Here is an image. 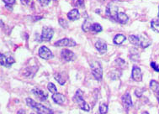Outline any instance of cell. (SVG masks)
<instances>
[{
  "mask_svg": "<svg viewBox=\"0 0 159 114\" xmlns=\"http://www.w3.org/2000/svg\"><path fill=\"white\" fill-rule=\"evenodd\" d=\"M90 68H91V72L93 77L98 81H101L103 77V68H102L101 64L99 61L93 60L90 63Z\"/></svg>",
  "mask_w": 159,
  "mask_h": 114,
  "instance_id": "cell-3",
  "label": "cell"
},
{
  "mask_svg": "<svg viewBox=\"0 0 159 114\" xmlns=\"http://www.w3.org/2000/svg\"><path fill=\"white\" fill-rule=\"evenodd\" d=\"M96 114H98V113H96ZM99 114H100V113H99Z\"/></svg>",
  "mask_w": 159,
  "mask_h": 114,
  "instance_id": "cell-41",
  "label": "cell"
},
{
  "mask_svg": "<svg viewBox=\"0 0 159 114\" xmlns=\"http://www.w3.org/2000/svg\"><path fill=\"white\" fill-rule=\"evenodd\" d=\"M92 25L93 24H91V21L89 20V19H87L85 21H84V23H83V26H82V28H83V31H89V30H91V27H92Z\"/></svg>",
  "mask_w": 159,
  "mask_h": 114,
  "instance_id": "cell-23",
  "label": "cell"
},
{
  "mask_svg": "<svg viewBox=\"0 0 159 114\" xmlns=\"http://www.w3.org/2000/svg\"><path fill=\"white\" fill-rule=\"evenodd\" d=\"M151 67L153 68V70L157 71V72H159V66L157 65L155 62H151Z\"/></svg>",
  "mask_w": 159,
  "mask_h": 114,
  "instance_id": "cell-32",
  "label": "cell"
},
{
  "mask_svg": "<svg viewBox=\"0 0 159 114\" xmlns=\"http://www.w3.org/2000/svg\"><path fill=\"white\" fill-rule=\"evenodd\" d=\"M26 103H27V105H28L29 107H30L32 109H34L38 114H54L53 113V111L51 110L50 108L45 107L44 105L35 102V101L31 98H29V97L26 98Z\"/></svg>",
  "mask_w": 159,
  "mask_h": 114,
  "instance_id": "cell-1",
  "label": "cell"
},
{
  "mask_svg": "<svg viewBox=\"0 0 159 114\" xmlns=\"http://www.w3.org/2000/svg\"><path fill=\"white\" fill-rule=\"evenodd\" d=\"M115 63H118V66H124L125 64V60H123L121 58H119V59L115 60Z\"/></svg>",
  "mask_w": 159,
  "mask_h": 114,
  "instance_id": "cell-33",
  "label": "cell"
},
{
  "mask_svg": "<svg viewBox=\"0 0 159 114\" xmlns=\"http://www.w3.org/2000/svg\"><path fill=\"white\" fill-rule=\"evenodd\" d=\"M157 101L159 102V92H157Z\"/></svg>",
  "mask_w": 159,
  "mask_h": 114,
  "instance_id": "cell-37",
  "label": "cell"
},
{
  "mask_svg": "<svg viewBox=\"0 0 159 114\" xmlns=\"http://www.w3.org/2000/svg\"><path fill=\"white\" fill-rule=\"evenodd\" d=\"M150 87L154 92H156V93L159 92V84L156 81L153 80L150 82Z\"/></svg>",
  "mask_w": 159,
  "mask_h": 114,
  "instance_id": "cell-22",
  "label": "cell"
},
{
  "mask_svg": "<svg viewBox=\"0 0 159 114\" xmlns=\"http://www.w3.org/2000/svg\"><path fill=\"white\" fill-rule=\"evenodd\" d=\"M61 57L67 62L76 60V55L74 54L73 51H69L67 49H63L61 51Z\"/></svg>",
  "mask_w": 159,
  "mask_h": 114,
  "instance_id": "cell-7",
  "label": "cell"
},
{
  "mask_svg": "<svg viewBox=\"0 0 159 114\" xmlns=\"http://www.w3.org/2000/svg\"><path fill=\"white\" fill-rule=\"evenodd\" d=\"M30 114H36V113H35V112H31ZM37 114H38V113H37Z\"/></svg>",
  "mask_w": 159,
  "mask_h": 114,
  "instance_id": "cell-40",
  "label": "cell"
},
{
  "mask_svg": "<svg viewBox=\"0 0 159 114\" xmlns=\"http://www.w3.org/2000/svg\"><path fill=\"white\" fill-rule=\"evenodd\" d=\"M76 5L77 6L83 8V7L84 6V0H78V1H77Z\"/></svg>",
  "mask_w": 159,
  "mask_h": 114,
  "instance_id": "cell-35",
  "label": "cell"
},
{
  "mask_svg": "<svg viewBox=\"0 0 159 114\" xmlns=\"http://www.w3.org/2000/svg\"><path fill=\"white\" fill-rule=\"evenodd\" d=\"M131 77L134 81L136 82H141L142 80V74H141V70L138 66H134L132 68V71H131Z\"/></svg>",
  "mask_w": 159,
  "mask_h": 114,
  "instance_id": "cell-10",
  "label": "cell"
},
{
  "mask_svg": "<svg viewBox=\"0 0 159 114\" xmlns=\"http://www.w3.org/2000/svg\"><path fill=\"white\" fill-rule=\"evenodd\" d=\"M102 26L98 24V23H93L91 27V31L94 32V33H99L102 31Z\"/></svg>",
  "mask_w": 159,
  "mask_h": 114,
  "instance_id": "cell-24",
  "label": "cell"
},
{
  "mask_svg": "<svg viewBox=\"0 0 159 114\" xmlns=\"http://www.w3.org/2000/svg\"><path fill=\"white\" fill-rule=\"evenodd\" d=\"M15 62V60L14 59L13 57L7 56L5 54H1L0 55V63H1V66L6 67L11 66Z\"/></svg>",
  "mask_w": 159,
  "mask_h": 114,
  "instance_id": "cell-8",
  "label": "cell"
},
{
  "mask_svg": "<svg viewBox=\"0 0 159 114\" xmlns=\"http://www.w3.org/2000/svg\"><path fill=\"white\" fill-rule=\"evenodd\" d=\"M53 35H54V31L53 29L48 26H45L42 28V35H41V40L42 41H51V40L53 37Z\"/></svg>",
  "mask_w": 159,
  "mask_h": 114,
  "instance_id": "cell-5",
  "label": "cell"
},
{
  "mask_svg": "<svg viewBox=\"0 0 159 114\" xmlns=\"http://www.w3.org/2000/svg\"><path fill=\"white\" fill-rule=\"evenodd\" d=\"M51 98L54 101V102H56L57 104L59 105H63L64 102L66 101V97H65V96L61 94V93H58V92L54 93L53 95L51 96Z\"/></svg>",
  "mask_w": 159,
  "mask_h": 114,
  "instance_id": "cell-13",
  "label": "cell"
},
{
  "mask_svg": "<svg viewBox=\"0 0 159 114\" xmlns=\"http://www.w3.org/2000/svg\"><path fill=\"white\" fill-rule=\"evenodd\" d=\"M158 22H159V7H158Z\"/></svg>",
  "mask_w": 159,
  "mask_h": 114,
  "instance_id": "cell-39",
  "label": "cell"
},
{
  "mask_svg": "<svg viewBox=\"0 0 159 114\" xmlns=\"http://www.w3.org/2000/svg\"><path fill=\"white\" fill-rule=\"evenodd\" d=\"M108 112V105L106 103H101L99 106V113L106 114Z\"/></svg>",
  "mask_w": 159,
  "mask_h": 114,
  "instance_id": "cell-26",
  "label": "cell"
},
{
  "mask_svg": "<svg viewBox=\"0 0 159 114\" xmlns=\"http://www.w3.org/2000/svg\"><path fill=\"white\" fill-rule=\"evenodd\" d=\"M95 48L100 54H105L107 51V44L103 40H99L95 43Z\"/></svg>",
  "mask_w": 159,
  "mask_h": 114,
  "instance_id": "cell-12",
  "label": "cell"
},
{
  "mask_svg": "<svg viewBox=\"0 0 159 114\" xmlns=\"http://www.w3.org/2000/svg\"><path fill=\"white\" fill-rule=\"evenodd\" d=\"M122 102H123V105L126 109H129V108L132 107V99H131V97L128 92H126L122 97Z\"/></svg>",
  "mask_w": 159,
  "mask_h": 114,
  "instance_id": "cell-14",
  "label": "cell"
},
{
  "mask_svg": "<svg viewBox=\"0 0 159 114\" xmlns=\"http://www.w3.org/2000/svg\"><path fill=\"white\" fill-rule=\"evenodd\" d=\"M129 41L134 45H140L141 44V40L140 37L136 36V35H130L129 36Z\"/></svg>",
  "mask_w": 159,
  "mask_h": 114,
  "instance_id": "cell-20",
  "label": "cell"
},
{
  "mask_svg": "<svg viewBox=\"0 0 159 114\" xmlns=\"http://www.w3.org/2000/svg\"><path fill=\"white\" fill-rule=\"evenodd\" d=\"M140 40H141V46L142 48H146L149 46L152 41L150 40L149 39L146 38V36L145 37H140Z\"/></svg>",
  "mask_w": 159,
  "mask_h": 114,
  "instance_id": "cell-21",
  "label": "cell"
},
{
  "mask_svg": "<svg viewBox=\"0 0 159 114\" xmlns=\"http://www.w3.org/2000/svg\"><path fill=\"white\" fill-rule=\"evenodd\" d=\"M117 21L120 23V24L125 25V24L128 21L127 15H126L125 13L120 12V13H118V15H117Z\"/></svg>",
  "mask_w": 159,
  "mask_h": 114,
  "instance_id": "cell-19",
  "label": "cell"
},
{
  "mask_svg": "<svg viewBox=\"0 0 159 114\" xmlns=\"http://www.w3.org/2000/svg\"><path fill=\"white\" fill-rule=\"evenodd\" d=\"M126 40V37L122 34H118L115 36V38L113 40V41L115 44H123V42Z\"/></svg>",
  "mask_w": 159,
  "mask_h": 114,
  "instance_id": "cell-18",
  "label": "cell"
},
{
  "mask_svg": "<svg viewBox=\"0 0 159 114\" xmlns=\"http://www.w3.org/2000/svg\"><path fill=\"white\" fill-rule=\"evenodd\" d=\"M3 2L5 3V7L9 10H12L13 6L15 3L16 0H3Z\"/></svg>",
  "mask_w": 159,
  "mask_h": 114,
  "instance_id": "cell-25",
  "label": "cell"
},
{
  "mask_svg": "<svg viewBox=\"0 0 159 114\" xmlns=\"http://www.w3.org/2000/svg\"><path fill=\"white\" fill-rule=\"evenodd\" d=\"M118 13V7L114 3H109L108 6L106 7V14L109 18L117 21Z\"/></svg>",
  "mask_w": 159,
  "mask_h": 114,
  "instance_id": "cell-4",
  "label": "cell"
},
{
  "mask_svg": "<svg viewBox=\"0 0 159 114\" xmlns=\"http://www.w3.org/2000/svg\"><path fill=\"white\" fill-rule=\"evenodd\" d=\"M144 91H145V89L144 88L137 89V90L135 91V95L137 96V97H141V96H142V94H143Z\"/></svg>",
  "mask_w": 159,
  "mask_h": 114,
  "instance_id": "cell-30",
  "label": "cell"
},
{
  "mask_svg": "<svg viewBox=\"0 0 159 114\" xmlns=\"http://www.w3.org/2000/svg\"><path fill=\"white\" fill-rule=\"evenodd\" d=\"M39 55L44 60H49L53 57V54L46 46H42L39 49Z\"/></svg>",
  "mask_w": 159,
  "mask_h": 114,
  "instance_id": "cell-9",
  "label": "cell"
},
{
  "mask_svg": "<svg viewBox=\"0 0 159 114\" xmlns=\"http://www.w3.org/2000/svg\"><path fill=\"white\" fill-rule=\"evenodd\" d=\"M67 76L64 75V73H58V74H55V79L58 82L60 85H64L66 83L67 81Z\"/></svg>",
  "mask_w": 159,
  "mask_h": 114,
  "instance_id": "cell-17",
  "label": "cell"
},
{
  "mask_svg": "<svg viewBox=\"0 0 159 114\" xmlns=\"http://www.w3.org/2000/svg\"><path fill=\"white\" fill-rule=\"evenodd\" d=\"M37 67H34V66H31V67H28V68H26L24 70V72H23V75L26 77H32V76H34L36 72V70H37Z\"/></svg>",
  "mask_w": 159,
  "mask_h": 114,
  "instance_id": "cell-16",
  "label": "cell"
},
{
  "mask_svg": "<svg viewBox=\"0 0 159 114\" xmlns=\"http://www.w3.org/2000/svg\"><path fill=\"white\" fill-rule=\"evenodd\" d=\"M17 114H26V112H25V110H23V109H20V110L18 111Z\"/></svg>",
  "mask_w": 159,
  "mask_h": 114,
  "instance_id": "cell-36",
  "label": "cell"
},
{
  "mask_svg": "<svg viewBox=\"0 0 159 114\" xmlns=\"http://www.w3.org/2000/svg\"><path fill=\"white\" fill-rule=\"evenodd\" d=\"M77 43L73 39H68V38H64L60 40H58L54 44L55 46H59V47H73V46H76Z\"/></svg>",
  "mask_w": 159,
  "mask_h": 114,
  "instance_id": "cell-6",
  "label": "cell"
},
{
  "mask_svg": "<svg viewBox=\"0 0 159 114\" xmlns=\"http://www.w3.org/2000/svg\"><path fill=\"white\" fill-rule=\"evenodd\" d=\"M151 27L154 31L159 33V22H157L155 20H153V21L151 22Z\"/></svg>",
  "mask_w": 159,
  "mask_h": 114,
  "instance_id": "cell-29",
  "label": "cell"
},
{
  "mask_svg": "<svg viewBox=\"0 0 159 114\" xmlns=\"http://www.w3.org/2000/svg\"><path fill=\"white\" fill-rule=\"evenodd\" d=\"M32 93L41 101H46L48 97V94L46 92L43 91V90H41V89L35 88L32 90Z\"/></svg>",
  "mask_w": 159,
  "mask_h": 114,
  "instance_id": "cell-11",
  "label": "cell"
},
{
  "mask_svg": "<svg viewBox=\"0 0 159 114\" xmlns=\"http://www.w3.org/2000/svg\"><path fill=\"white\" fill-rule=\"evenodd\" d=\"M47 88H48V91L49 92H51V93H57L58 92V90H57V87H56V86L53 84V83H48V86H47Z\"/></svg>",
  "mask_w": 159,
  "mask_h": 114,
  "instance_id": "cell-28",
  "label": "cell"
},
{
  "mask_svg": "<svg viewBox=\"0 0 159 114\" xmlns=\"http://www.w3.org/2000/svg\"><path fill=\"white\" fill-rule=\"evenodd\" d=\"M79 11L77 10V9H74V10H71L70 12L67 13V18H68V19H70L71 21H75L77 19H79Z\"/></svg>",
  "mask_w": 159,
  "mask_h": 114,
  "instance_id": "cell-15",
  "label": "cell"
},
{
  "mask_svg": "<svg viewBox=\"0 0 159 114\" xmlns=\"http://www.w3.org/2000/svg\"><path fill=\"white\" fill-rule=\"evenodd\" d=\"M141 114H148V112H142Z\"/></svg>",
  "mask_w": 159,
  "mask_h": 114,
  "instance_id": "cell-38",
  "label": "cell"
},
{
  "mask_svg": "<svg viewBox=\"0 0 159 114\" xmlns=\"http://www.w3.org/2000/svg\"><path fill=\"white\" fill-rule=\"evenodd\" d=\"M39 2H40V3L42 4V6H46V5H48L50 3L51 0H39Z\"/></svg>",
  "mask_w": 159,
  "mask_h": 114,
  "instance_id": "cell-34",
  "label": "cell"
},
{
  "mask_svg": "<svg viewBox=\"0 0 159 114\" xmlns=\"http://www.w3.org/2000/svg\"><path fill=\"white\" fill-rule=\"evenodd\" d=\"M20 2L22 3V5L29 8H33L34 6V2L33 0H20Z\"/></svg>",
  "mask_w": 159,
  "mask_h": 114,
  "instance_id": "cell-27",
  "label": "cell"
},
{
  "mask_svg": "<svg viewBox=\"0 0 159 114\" xmlns=\"http://www.w3.org/2000/svg\"><path fill=\"white\" fill-rule=\"evenodd\" d=\"M59 24H60V25L62 27V28H66L68 27V23L67 22V20H65L64 19H59Z\"/></svg>",
  "mask_w": 159,
  "mask_h": 114,
  "instance_id": "cell-31",
  "label": "cell"
},
{
  "mask_svg": "<svg viewBox=\"0 0 159 114\" xmlns=\"http://www.w3.org/2000/svg\"><path fill=\"white\" fill-rule=\"evenodd\" d=\"M73 101L83 111L89 112L90 110L89 105L83 98V92H82L81 90H78L75 96L73 97Z\"/></svg>",
  "mask_w": 159,
  "mask_h": 114,
  "instance_id": "cell-2",
  "label": "cell"
}]
</instances>
